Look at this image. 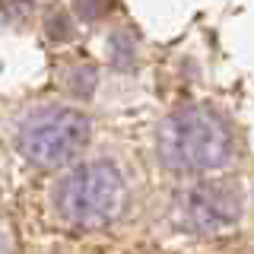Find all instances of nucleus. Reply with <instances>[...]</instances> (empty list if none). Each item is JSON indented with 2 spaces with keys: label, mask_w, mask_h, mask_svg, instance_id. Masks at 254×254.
<instances>
[{
  "label": "nucleus",
  "mask_w": 254,
  "mask_h": 254,
  "mask_svg": "<svg viewBox=\"0 0 254 254\" xmlns=\"http://www.w3.org/2000/svg\"><path fill=\"white\" fill-rule=\"evenodd\" d=\"M156 156L169 172L210 175L235 162L238 137L222 111L210 105H181L159 124Z\"/></svg>",
  "instance_id": "f257e3e1"
},
{
  "label": "nucleus",
  "mask_w": 254,
  "mask_h": 254,
  "mask_svg": "<svg viewBox=\"0 0 254 254\" xmlns=\"http://www.w3.org/2000/svg\"><path fill=\"white\" fill-rule=\"evenodd\" d=\"M130 188L111 159L73 162L51 188V206L61 222L76 229H102L124 216Z\"/></svg>",
  "instance_id": "f03ea898"
},
{
  "label": "nucleus",
  "mask_w": 254,
  "mask_h": 254,
  "mask_svg": "<svg viewBox=\"0 0 254 254\" xmlns=\"http://www.w3.org/2000/svg\"><path fill=\"white\" fill-rule=\"evenodd\" d=\"M92 121L86 111L61 102L26 108L13 127L16 153L35 169H67L89 146Z\"/></svg>",
  "instance_id": "7ed1b4c3"
},
{
  "label": "nucleus",
  "mask_w": 254,
  "mask_h": 254,
  "mask_svg": "<svg viewBox=\"0 0 254 254\" xmlns=\"http://www.w3.org/2000/svg\"><path fill=\"white\" fill-rule=\"evenodd\" d=\"M242 216V194L229 181H197L175 194L172 226L190 235H216L232 229Z\"/></svg>",
  "instance_id": "20e7f679"
},
{
  "label": "nucleus",
  "mask_w": 254,
  "mask_h": 254,
  "mask_svg": "<svg viewBox=\"0 0 254 254\" xmlns=\"http://www.w3.org/2000/svg\"><path fill=\"white\" fill-rule=\"evenodd\" d=\"M95 83H99V73H95L92 64H73L67 70V79H64V86L73 95H89L95 89Z\"/></svg>",
  "instance_id": "39448f33"
},
{
  "label": "nucleus",
  "mask_w": 254,
  "mask_h": 254,
  "mask_svg": "<svg viewBox=\"0 0 254 254\" xmlns=\"http://www.w3.org/2000/svg\"><path fill=\"white\" fill-rule=\"evenodd\" d=\"M108 48H111V58H115V64H118V67H121V58H127V67H130V64L137 61V51H133V45H124L118 32L111 35V45H108Z\"/></svg>",
  "instance_id": "423d86ee"
},
{
  "label": "nucleus",
  "mask_w": 254,
  "mask_h": 254,
  "mask_svg": "<svg viewBox=\"0 0 254 254\" xmlns=\"http://www.w3.org/2000/svg\"><path fill=\"white\" fill-rule=\"evenodd\" d=\"M0 254H10V238L0 232Z\"/></svg>",
  "instance_id": "0eeeda50"
}]
</instances>
